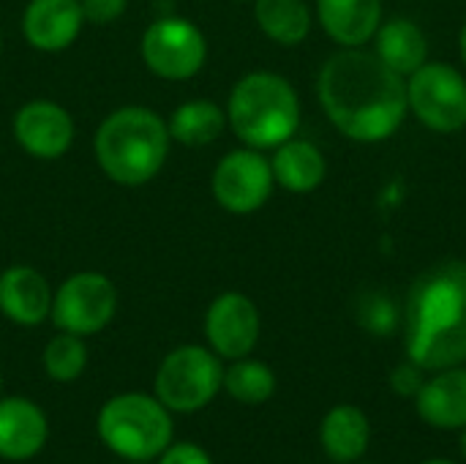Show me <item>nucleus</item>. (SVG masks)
<instances>
[{"mask_svg":"<svg viewBox=\"0 0 466 464\" xmlns=\"http://www.w3.org/2000/svg\"><path fill=\"white\" fill-rule=\"evenodd\" d=\"M49 438L44 410L25 397H0V459L27 462L38 457Z\"/></svg>","mask_w":466,"mask_h":464,"instance_id":"nucleus-15","label":"nucleus"},{"mask_svg":"<svg viewBox=\"0 0 466 464\" xmlns=\"http://www.w3.org/2000/svg\"><path fill=\"white\" fill-rule=\"evenodd\" d=\"M96 429L101 443L120 459L150 462L172 443V413L156 394L128 391L106 399L98 410Z\"/></svg>","mask_w":466,"mask_h":464,"instance_id":"nucleus-5","label":"nucleus"},{"mask_svg":"<svg viewBox=\"0 0 466 464\" xmlns=\"http://www.w3.org/2000/svg\"><path fill=\"white\" fill-rule=\"evenodd\" d=\"M224 388L221 358L202 345H180L164 356L156 372V397L169 413L191 416L208 407Z\"/></svg>","mask_w":466,"mask_h":464,"instance_id":"nucleus-6","label":"nucleus"},{"mask_svg":"<svg viewBox=\"0 0 466 464\" xmlns=\"http://www.w3.org/2000/svg\"><path fill=\"white\" fill-rule=\"evenodd\" d=\"M418 416L434 429L466 427V366H451L434 372L415 397Z\"/></svg>","mask_w":466,"mask_h":464,"instance_id":"nucleus-17","label":"nucleus"},{"mask_svg":"<svg viewBox=\"0 0 466 464\" xmlns=\"http://www.w3.org/2000/svg\"><path fill=\"white\" fill-rule=\"evenodd\" d=\"M85 14L79 0H27L22 11L25 41L44 55L66 52L82 33Z\"/></svg>","mask_w":466,"mask_h":464,"instance_id":"nucleus-13","label":"nucleus"},{"mask_svg":"<svg viewBox=\"0 0 466 464\" xmlns=\"http://www.w3.org/2000/svg\"><path fill=\"white\" fill-rule=\"evenodd\" d=\"M0 391H3V375H0Z\"/></svg>","mask_w":466,"mask_h":464,"instance_id":"nucleus-32","label":"nucleus"},{"mask_svg":"<svg viewBox=\"0 0 466 464\" xmlns=\"http://www.w3.org/2000/svg\"><path fill=\"white\" fill-rule=\"evenodd\" d=\"M317 96L339 134L363 145L390 139L410 112L407 79L363 46L339 49L325 60Z\"/></svg>","mask_w":466,"mask_h":464,"instance_id":"nucleus-1","label":"nucleus"},{"mask_svg":"<svg viewBox=\"0 0 466 464\" xmlns=\"http://www.w3.org/2000/svg\"><path fill=\"white\" fill-rule=\"evenodd\" d=\"M167 118L142 104L112 109L96 129L93 153L101 172L126 189L147 186L158 178L169 156Z\"/></svg>","mask_w":466,"mask_h":464,"instance_id":"nucleus-3","label":"nucleus"},{"mask_svg":"<svg viewBox=\"0 0 466 464\" xmlns=\"http://www.w3.org/2000/svg\"><path fill=\"white\" fill-rule=\"evenodd\" d=\"M407 358L426 372L466 364V260L426 268L404 304Z\"/></svg>","mask_w":466,"mask_h":464,"instance_id":"nucleus-2","label":"nucleus"},{"mask_svg":"<svg viewBox=\"0 0 466 464\" xmlns=\"http://www.w3.org/2000/svg\"><path fill=\"white\" fill-rule=\"evenodd\" d=\"M0 55H3V33H0Z\"/></svg>","mask_w":466,"mask_h":464,"instance_id":"nucleus-31","label":"nucleus"},{"mask_svg":"<svg viewBox=\"0 0 466 464\" xmlns=\"http://www.w3.org/2000/svg\"><path fill=\"white\" fill-rule=\"evenodd\" d=\"M270 170H273L276 186H281L284 191L311 194L325 183L328 161L314 142L292 137V139L281 142L279 148H273Z\"/></svg>","mask_w":466,"mask_h":464,"instance_id":"nucleus-18","label":"nucleus"},{"mask_svg":"<svg viewBox=\"0 0 466 464\" xmlns=\"http://www.w3.org/2000/svg\"><path fill=\"white\" fill-rule=\"evenodd\" d=\"M371 440V424L366 413L355 405H336L328 410L319 427V443L325 454L339 464L363 459Z\"/></svg>","mask_w":466,"mask_h":464,"instance_id":"nucleus-20","label":"nucleus"},{"mask_svg":"<svg viewBox=\"0 0 466 464\" xmlns=\"http://www.w3.org/2000/svg\"><path fill=\"white\" fill-rule=\"evenodd\" d=\"M374 52L385 66L407 79L429 60V38L418 22L396 16L380 25L374 36Z\"/></svg>","mask_w":466,"mask_h":464,"instance_id":"nucleus-19","label":"nucleus"},{"mask_svg":"<svg viewBox=\"0 0 466 464\" xmlns=\"http://www.w3.org/2000/svg\"><path fill=\"white\" fill-rule=\"evenodd\" d=\"M167 129L172 142L183 148H205L216 142L227 129V109L210 98H188L172 109L167 118Z\"/></svg>","mask_w":466,"mask_h":464,"instance_id":"nucleus-21","label":"nucleus"},{"mask_svg":"<svg viewBox=\"0 0 466 464\" xmlns=\"http://www.w3.org/2000/svg\"><path fill=\"white\" fill-rule=\"evenodd\" d=\"M423 464H456V462H451V459H429V462H423Z\"/></svg>","mask_w":466,"mask_h":464,"instance_id":"nucleus-30","label":"nucleus"},{"mask_svg":"<svg viewBox=\"0 0 466 464\" xmlns=\"http://www.w3.org/2000/svg\"><path fill=\"white\" fill-rule=\"evenodd\" d=\"M44 372L49 375V380L55 383H74L82 377L85 366H87V345L85 336L68 334V331H57L41 356Z\"/></svg>","mask_w":466,"mask_h":464,"instance_id":"nucleus-24","label":"nucleus"},{"mask_svg":"<svg viewBox=\"0 0 466 464\" xmlns=\"http://www.w3.org/2000/svg\"><path fill=\"white\" fill-rule=\"evenodd\" d=\"M459 449H461V457L466 459V427L461 429V438H459Z\"/></svg>","mask_w":466,"mask_h":464,"instance_id":"nucleus-29","label":"nucleus"},{"mask_svg":"<svg viewBox=\"0 0 466 464\" xmlns=\"http://www.w3.org/2000/svg\"><path fill=\"white\" fill-rule=\"evenodd\" d=\"M16 145L38 161L63 159L76 137V123L71 112L49 98H33L22 104L11 120Z\"/></svg>","mask_w":466,"mask_h":464,"instance_id":"nucleus-12","label":"nucleus"},{"mask_svg":"<svg viewBox=\"0 0 466 464\" xmlns=\"http://www.w3.org/2000/svg\"><path fill=\"white\" fill-rule=\"evenodd\" d=\"M52 295L46 276L33 265H8L0 271V314L22 328H35L49 320Z\"/></svg>","mask_w":466,"mask_h":464,"instance_id":"nucleus-14","label":"nucleus"},{"mask_svg":"<svg viewBox=\"0 0 466 464\" xmlns=\"http://www.w3.org/2000/svg\"><path fill=\"white\" fill-rule=\"evenodd\" d=\"M459 52H461V63H464L466 68V22L464 27H461V33H459Z\"/></svg>","mask_w":466,"mask_h":464,"instance_id":"nucleus-28","label":"nucleus"},{"mask_svg":"<svg viewBox=\"0 0 466 464\" xmlns=\"http://www.w3.org/2000/svg\"><path fill=\"white\" fill-rule=\"evenodd\" d=\"M117 312V287L98 271L71 273L52 295L49 320L57 331L76 336L101 334Z\"/></svg>","mask_w":466,"mask_h":464,"instance_id":"nucleus-9","label":"nucleus"},{"mask_svg":"<svg viewBox=\"0 0 466 464\" xmlns=\"http://www.w3.org/2000/svg\"><path fill=\"white\" fill-rule=\"evenodd\" d=\"M232 134L254 150H273L300 129V98L295 85L276 71L243 74L227 98Z\"/></svg>","mask_w":466,"mask_h":464,"instance_id":"nucleus-4","label":"nucleus"},{"mask_svg":"<svg viewBox=\"0 0 466 464\" xmlns=\"http://www.w3.org/2000/svg\"><path fill=\"white\" fill-rule=\"evenodd\" d=\"M407 107L429 131H461L466 126V77L451 63L426 60L407 77Z\"/></svg>","mask_w":466,"mask_h":464,"instance_id":"nucleus-8","label":"nucleus"},{"mask_svg":"<svg viewBox=\"0 0 466 464\" xmlns=\"http://www.w3.org/2000/svg\"><path fill=\"white\" fill-rule=\"evenodd\" d=\"M257 27L281 46H298L314 27V11L306 0H254Z\"/></svg>","mask_w":466,"mask_h":464,"instance_id":"nucleus-22","label":"nucleus"},{"mask_svg":"<svg viewBox=\"0 0 466 464\" xmlns=\"http://www.w3.org/2000/svg\"><path fill=\"white\" fill-rule=\"evenodd\" d=\"M423 383H426V369L418 366V364L410 361V358H407L404 364H399V366L390 372V388H393V394H399V397L415 399V397L420 394Z\"/></svg>","mask_w":466,"mask_h":464,"instance_id":"nucleus-25","label":"nucleus"},{"mask_svg":"<svg viewBox=\"0 0 466 464\" xmlns=\"http://www.w3.org/2000/svg\"><path fill=\"white\" fill-rule=\"evenodd\" d=\"M158 464H213L210 454L197 443H169Z\"/></svg>","mask_w":466,"mask_h":464,"instance_id":"nucleus-27","label":"nucleus"},{"mask_svg":"<svg viewBox=\"0 0 466 464\" xmlns=\"http://www.w3.org/2000/svg\"><path fill=\"white\" fill-rule=\"evenodd\" d=\"M262 334V317L257 304L243 293H221L205 312V336L210 350L221 361H238L251 356Z\"/></svg>","mask_w":466,"mask_h":464,"instance_id":"nucleus-11","label":"nucleus"},{"mask_svg":"<svg viewBox=\"0 0 466 464\" xmlns=\"http://www.w3.org/2000/svg\"><path fill=\"white\" fill-rule=\"evenodd\" d=\"M224 391L240 405H265L276 394V375L265 361L246 356L224 369Z\"/></svg>","mask_w":466,"mask_h":464,"instance_id":"nucleus-23","label":"nucleus"},{"mask_svg":"<svg viewBox=\"0 0 466 464\" xmlns=\"http://www.w3.org/2000/svg\"><path fill=\"white\" fill-rule=\"evenodd\" d=\"M317 19L341 49L366 46L382 25V0H317Z\"/></svg>","mask_w":466,"mask_h":464,"instance_id":"nucleus-16","label":"nucleus"},{"mask_svg":"<svg viewBox=\"0 0 466 464\" xmlns=\"http://www.w3.org/2000/svg\"><path fill=\"white\" fill-rule=\"evenodd\" d=\"M139 55L153 77L167 82H188L208 60V38L191 19L169 14L145 27Z\"/></svg>","mask_w":466,"mask_h":464,"instance_id":"nucleus-7","label":"nucleus"},{"mask_svg":"<svg viewBox=\"0 0 466 464\" xmlns=\"http://www.w3.org/2000/svg\"><path fill=\"white\" fill-rule=\"evenodd\" d=\"M273 170L265 150L235 148L218 159L210 175V194L227 213L248 216L257 213L273 194Z\"/></svg>","mask_w":466,"mask_h":464,"instance_id":"nucleus-10","label":"nucleus"},{"mask_svg":"<svg viewBox=\"0 0 466 464\" xmlns=\"http://www.w3.org/2000/svg\"><path fill=\"white\" fill-rule=\"evenodd\" d=\"M79 5L85 14V25L90 22L96 27H106L126 14L128 0H79Z\"/></svg>","mask_w":466,"mask_h":464,"instance_id":"nucleus-26","label":"nucleus"}]
</instances>
